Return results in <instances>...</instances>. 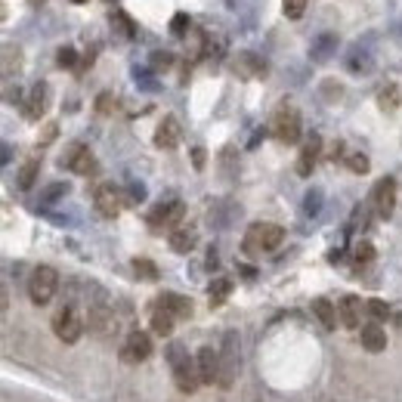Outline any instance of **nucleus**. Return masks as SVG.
Instances as JSON below:
<instances>
[{
	"label": "nucleus",
	"instance_id": "f257e3e1",
	"mask_svg": "<svg viewBox=\"0 0 402 402\" xmlns=\"http://www.w3.org/2000/svg\"><path fill=\"white\" fill-rule=\"evenodd\" d=\"M168 359H170V368H174V380L183 393H195L204 380L198 375V362L189 356V350L183 343H170L168 350Z\"/></svg>",
	"mask_w": 402,
	"mask_h": 402
},
{
	"label": "nucleus",
	"instance_id": "f03ea898",
	"mask_svg": "<svg viewBox=\"0 0 402 402\" xmlns=\"http://www.w3.org/2000/svg\"><path fill=\"white\" fill-rule=\"evenodd\" d=\"M285 241V229L276 223H254L245 235V251L248 254H263V251H276Z\"/></svg>",
	"mask_w": 402,
	"mask_h": 402
},
{
	"label": "nucleus",
	"instance_id": "7ed1b4c3",
	"mask_svg": "<svg viewBox=\"0 0 402 402\" xmlns=\"http://www.w3.org/2000/svg\"><path fill=\"white\" fill-rule=\"evenodd\" d=\"M56 288H59V272L53 267H38L28 278V297L34 306H47L53 300Z\"/></svg>",
	"mask_w": 402,
	"mask_h": 402
},
{
	"label": "nucleus",
	"instance_id": "20e7f679",
	"mask_svg": "<svg viewBox=\"0 0 402 402\" xmlns=\"http://www.w3.org/2000/svg\"><path fill=\"white\" fill-rule=\"evenodd\" d=\"M272 136L278 142H297L300 140V112L294 105H278L272 114Z\"/></svg>",
	"mask_w": 402,
	"mask_h": 402
},
{
	"label": "nucleus",
	"instance_id": "39448f33",
	"mask_svg": "<svg viewBox=\"0 0 402 402\" xmlns=\"http://www.w3.org/2000/svg\"><path fill=\"white\" fill-rule=\"evenodd\" d=\"M235 375H239V334L229 332L223 337V350H220V380L217 384L229 390L235 384Z\"/></svg>",
	"mask_w": 402,
	"mask_h": 402
},
{
	"label": "nucleus",
	"instance_id": "423d86ee",
	"mask_svg": "<svg viewBox=\"0 0 402 402\" xmlns=\"http://www.w3.org/2000/svg\"><path fill=\"white\" fill-rule=\"evenodd\" d=\"M81 332H84V322L75 306H62V310L53 315V334L59 337L62 343H77Z\"/></svg>",
	"mask_w": 402,
	"mask_h": 402
},
{
	"label": "nucleus",
	"instance_id": "0eeeda50",
	"mask_svg": "<svg viewBox=\"0 0 402 402\" xmlns=\"http://www.w3.org/2000/svg\"><path fill=\"white\" fill-rule=\"evenodd\" d=\"M152 356V337L146 332H131L124 341V347H121V359H124L127 365H140L146 362V359Z\"/></svg>",
	"mask_w": 402,
	"mask_h": 402
},
{
	"label": "nucleus",
	"instance_id": "6e6552de",
	"mask_svg": "<svg viewBox=\"0 0 402 402\" xmlns=\"http://www.w3.org/2000/svg\"><path fill=\"white\" fill-rule=\"evenodd\" d=\"M396 195H399L396 179H393V177L378 179L375 195H371V198H375V207H378V217H384V220L393 217V211H396Z\"/></svg>",
	"mask_w": 402,
	"mask_h": 402
},
{
	"label": "nucleus",
	"instance_id": "1a4fd4ad",
	"mask_svg": "<svg viewBox=\"0 0 402 402\" xmlns=\"http://www.w3.org/2000/svg\"><path fill=\"white\" fill-rule=\"evenodd\" d=\"M186 204L183 201H168V204H158L152 214H149V226L152 229H170L183 220Z\"/></svg>",
	"mask_w": 402,
	"mask_h": 402
},
{
	"label": "nucleus",
	"instance_id": "9d476101",
	"mask_svg": "<svg viewBox=\"0 0 402 402\" xmlns=\"http://www.w3.org/2000/svg\"><path fill=\"white\" fill-rule=\"evenodd\" d=\"M93 204H96V211L103 214V217H118V214L124 211V195H121V189H114V186H99L96 195H93Z\"/></svg>",
	"mask_w": 402,
	"mask_h": 402
},
{
	"label": "nucleus",
	"instance_id": "9b49d317",
	"mask_svg": "<svg viewBox=\"0 0 402 402\" xmlns=\"http://www.w3.org/2000/svg\"><path fill=\"white\" fill-rule=\"evenodd\" d=\"M62 164H66L68 170H75V174H93L96 170V161H93V152L87 146H81V142H75V146L68 149L66 155H62Z\"/></svg>",
	"mask_w": 402,
	"mask_h": 402
},
{
	"label": "nucleus",
	"instance_id": "f8f14e48",
	"mask_svg": "<svg viewBox=\"0 0 402 402\" xmlns=\"http://www.w3.org/2000/svg\"><path fill=\"white\" fill-rule=\"evenodd\" d=\"M195 362H198V375H201V380H204V384H214V380H220V350L201 347L198 356H195Z\"/></svg>",
	"mask_w": 402,
	"mask_h": 402
},
{
	"label": "nucleus",
	"instance_id": "ddd939ff",
	"mask_svg": "<svg viewBox=\"0 0 402 402\" xmlns=\"http://www.w3.org/2000/svg\"><path fill=\"white\" fill-rule=\"evenodd\" d=\"M90 332L99 337H112L118 332V319L109 306H90Z\"/></svg>",
	"mask_w": 402,
	"mask_h": 402
},
{
	"label": "nucleus",
	"instance_id": "4468645a",
	"mask_svg": "<svg viewBox=\"0 0 402 402\" xmlns=\"http://www.w3.org/2000/svg\"><path fill=\"white\" fill-rule=\"evenodd\" d=\"M183 142V127L177 118H164L155 131V146L158 149H177Z\"/></svg>",
	"mask_w": 402,
	"mask_h": 402
},
{
	"label": "nucleus",
	"instance_id": "2eb2a0df",
	"mask_svg": "<svg viewBox=\"0 0 402 402\" xmlns=\"http://www.w3.org/2000/svg\"><path fill=\"white\" fill-rule=\"evenodd\" d=\"M47 103H50V90H47V84H44V81L34 84L31 93H28V99H25V118H28V121H38L40 114L47 112Z\"/></svg>",
	"mask_w": 402,
	"mask_h": 402
},
{
	"label": "nucleus",
	"instance_id": "dca6fc26",
	"mask_svg": "<svg viewBox=\"0 0 402 402\" xmlns=\"http://www.w3.org/2000/svg\"><path fill=\"white\" fill-rule=\"evenodd\" d=\"M337 315H341L343 328H359V322H362V300H359L356 294L341 297V304H337Z\"/></svg>",
	"mask_w": 402,
	"mask_h": 402
},
{
	"label": "nucleus",
	"instance_id": "f3484780",
	"mask_svg": "<svg viewBox=\"0 0 402 402\" xmlns=\"http://www.w3.org/2000/svg\"><path fill=\"white\" fill-rule=\"evenodd\" d=\"M359 341H362V347L368 350V353H380V350H387V332L380 328V322H368V325H362Z\"/></svg>",
	"mask_w": 402,
	"mask_h": 402
},
{
	"label": "nucleus",
	"instance_id": "a211bd4d",
	"mask_svg": "<svg viewBox=\"0 0 402 402\" xmlns=\"http://www.w3.org/2000/svg\"><path fill=\"white\" fill-rule=\"evenodd\" d=\"M319 152H322V136H310V140L304 142V152H300V158H297V174L300 177H310L313 174V164H315V158H319Z\"/></svg>",
	"mask_w": 402,
	"mask_h": 402
},
{
	"label": "nucleus",
	"instance_id": "6ab92c4d",
	"mask_svg": "<svg viewBox=\"0 0 402 402\" xmlns=\"http://www.w3.org/2000/svg\"><path fill=\"white\" fill-rule=\"evenodd\" d=\"M313 315L322 322V328H328V332H334L337 322H341V315H337V306H334L328 297H315V300H313Z\"/></svg>",
	"mask_w": 402,
	"mask_h": 402
},
{
	"label": "nucleus",
	"instance_id": "aec40b11",
	"mask_svg": "<svg viewBox=\"0 0 402 402\" xmlns=\"http://www.w3.org/2000/svg\"><path fill=\"white\" fill-rule=\"evenodd\" d=\"M155 304L164 306L168 313H174L177 319H189V315H192V300L183 297V294H161Z\"/></svg>",
	"mask_w": 402,
	"mask_h": 402
},
{
	"label": "nucleus",
	"instance_id": "412c9836",
	"mask_svg": "<svg viewBox=\"0 0 402 402\" xmlns=\"http://www.w3.org/2000/svg\"><path fill=\"white\" fill-rule=\"evenodd\" d=\"M174 322H177L174 313H168L164 306L155 304V310H152V332H155L158 337H168L170 332H174Z\"/></svg>",
	"mask_w": 402,
	"mask_h": 402
},
{
	"label": "nucleus",
	"instance_id": "4be33fe9",
	"mask_svg": "<svg viewBox=\"0 0 402 402\" xmlns=\"http://www.w3.org/2000/svg\"><path fill=\"white\" fill-rule=\"evenodd\" d=\"M402 103V93H399V84H387V87H380L378 93V105L384 112H396Z\"/></svg>",
	"mask_w": 402,
	"mask_h": 402
},
{
	"label": "nucleus",
	"instance_id": "5701e85b",
	"mask_svg": "<svg viewBox=\"0 0 402 402\" xmlns=\"http://www.w3.org/2000/svg\"><path fill=\"white\" fill-rule=\"evenodd\" d=\"M170 248H174L177 254H189V251L195 248V232H192V229H174V232H170Z\"/></svg>",
	"mask_w": 402,
	"mask_h": 402
},
{
	"label": "nucleus",
	"instance_id": "b1692460",
	"mask_svg": "<svg viewBox=\"0 0 402 402\" xmlns=\"http://www.w3.org/2000/svg\"><path fill=\"white\" fill-rule=\"evenodd\" d=\"M109 22H112L114 31H118V34H124V38H133V34H136L133 19L127 16L124 10H112V13H109Z\"/></svg>",
	"mask_w": 402,
	"mask_h": 402
},
{
	"label": "nucleus",
	"instance_id": "393cba45",
	"mask_svg": "<svg viewBox=\"0 0 402 402\" xmlns=\"http://www.w3.org/2000/svg\"><path fill=\"white\" fill-rule=\"evenodd\" d=\"M232 294V282L229 278H214L211 288H207V297H211V306H220L226 304V297Z\"/></svg>",
	"mask_w": 402,
	"mask_h": 402
},
{
	"label": "nucleus",
	"instance_id": "a878e982",
	"mask_svg": "<svg viewBox=\"0 0 402 402\" xmlns=\"http://www.w3.org/2000/svg\"><path fill=\"white\" fill-rule=\"evenodd\" d=\"M334 50H337V38H334V34H322V38L313 44L310 53H313V59H315V62H325L328 56L334 53Z\"/></svg>",
	"mask_w": 402,
	"mask_h": 402
},
{
	"label": "nucleus",
	"instance_id": "bb28decb",
	"mask_svg": "<svg viewBox=\"0 0 402 402\" xmlns=\"http://www.w3.org/2000/svg\"><path fill=\"white\" fill-rule=\"evenodd\" d=\"M38 174H40V158H28L22 164V170H19V189H31Z\"/></svg>",
	"mask_w": 402,
	"mask_h": 402
},
{
	"label": "nucleus",
	"instance_id": "cd10ccee",
	"mask_svg": "<svg viewBox=\"0 0 402 402\" xmlns=\"http://www.w3.org/2000/svg\"><path fill=\"white\" fill-rule=\"evenodd\" d=\"M133 272L140 278H146V282H158V267L152 260H146V257H136L133 260Z\"/></svg>",
	"mask_w": 402,
	"mask_h": 402
},
{
	"label": "nucleus",
	"instance_id": "c85d7f7f",
	"mask_svg": "<svg viewBox=\"0 0 402 402\" xmlns=\"http://www.w3.org/2000/svg\"><path fill=\"white\" fill-rule=\"evenodd\" d=\"M365 313H368L375 322H387V319H390V306H387L384 300H378V297H371L368 304H365Z\"/></svg>",
	"mask_w": 402,
	"mask_h": 402
},
{
	"label": "nucleus",
	"instance_id": "c756f323",
	"mask_svg": "<svg viewBox=\"0 0 402 402\" xmlns=\"http://www.w3.org/2000/svg\"><path fill=\"white\" fill-rule=\"evenodd\" d=\"M235 71H241V75H251V71H257V75H260V71H267V68H263L260 62H257V56L241 53V56H239V62H235Z\"/></svg>",
	"mask_w": 402,
	"mask_h": 402
},
{
	"label": "nucleus",
	"instance_id": "7c9ffc66",
	"mask_svg": "<svg viewBox=\"0 0 402 402\" xmlns=\"http://www.w3.org/2000/svg\"><path fill=\"white\" fill-rule=\"evenodd\" d=\"M353 257H356V263H371L375 260V245H371V241H356Z\"/></svg>",
	"mask_w": 402,
	"mask_h": 402
},
{
	"label": "nucleus",
	"instance_id": "2f4dec72",
	"mask_svg": "<svg viewBox=\"0 0 402 402\" xmlns=\"http://www.w3.org/2000/svg\"><path fill=\"white\" fill-rule=\"evenodd\" d=\"M306 3H310V0H282V10L288 19H300L306 13Z\"/></svg>",
	"mask_w": 402,
	"mask_h": 402
},
{
	"label": "nucleus",
	"instance_id": "473e14b6",
	"mask_svg": "<svg viewBox=\"0 0 402 402\" xmlns=\"http://www.w3.org/2000/svg\"><path fill=\"white\" fill-rule=\"evenodd\" d=\"M347 168L353 170V174H368V158H365L362 152L347 155Z\"/></svg>",
	"mask_w": 402,
	"mask_h": 402
},
{
	"label": "nucleus",
	"instance_id": "72a5a7b5",
	"mask_svg": "<svg viewBox=\"0 0 402 402\" xmlns=\"http://www.w3.org/2000/svg\"><path fill=\"white\" fill-rule=\"evenodd\" d=\"M56 62H59V68H75L77 66V53L71 47H62L59 56H56Z\"/></svg>",
	"mask_w": 402,
	"mask_h": 402
},
{
	"label": "nucleus",
	"instance_id": "f704fd0d",
	"mask_svg": "<svg viewBox=\"0 0 402 402\" xmlns=\"http://www.w3.org/2000/svg\"><path fill=\"white\" fill-rule=\"evenodd\" d=\"M170 31H174L177 38H183V34L189 31V16H186V13H179V16H174V22H170Z\"/></svg>",
	"mask_w": 402,
	"mask_h": 402
},
{
	"label": "nucleus",
	"instance_id": "c9c22d12",
	"mask_svg": "<svg viewBox=\"0 0 402 402\" xmlns=\"http://www.w3.org/2000/svg\"><path fill=\"white\" fill-rule=\"evenodd\" d=\"M96 112L99 114H112L114 112V96H112V93H103V96L96 99Z\"/></svg>",
	"mask_w": 402,
	"mask_h": 402
},
{
	"label": "nucleus",
	"instance_id": "e433bc0d",
	"mask_svg": "<svg viewBox=\"0 0 402 402\" xmlns=\"http://www.w3.org/2000/svg\"><path fill=\"white\" fill-rule=\"evenodd\" d=\"M66 192H68V186H66V183H53V186H50V189L44 192V204H50V201H56L59 195H66Z\"/></svg>",
	"mask_w": 402,
	"mask_h": 402
},
{
	"label": "nucleus",
	"instance_id": "4c0bfd02",
	"mask_svg": "<svg viewBox=\"0 0 402 402\" xmlns=\"http://www.w3.org/2000/svg\"><path fill=\"white\" fill-rule=\"evenodd\" d=\"M319 204H322V192L313 189L310 195H306V214H319Z\"/></svg>",
	"mask_w": 402,
	"mask_h": 402
},
{
	"label": "nucleus",
	"instance_id": "58836bf2",
	"mask_svg": "<svg viewBox=\"0 0 402 402\" xmlns=\"http://www.w3.org/2000/svg\"><path fill=\"white\" fill-rule=\"evenodd\" d=\"M170 62H174V56H170V53H152V66L155 68H170Z\"/></svg>",
	"mask_w": 402,
	"mask_h": 402
},
{
	"label": "nucleus",
	"instance_id": "ea45409f",
	"mask_svg": "<svg viewBox=\"0 0 402 402\" xmlns=\"http://www.w3.org/2000/svg\"><path fill=\"white\" fill-rule=\"evenodd\" d=\"M204 149H201V146H195V149H192V164H195V170H201V168H204Z\"/></svg>",
	"mask_w": 402,
	"mask_h": 402
},
{
	"label": "nucleus",
	"instance_id": "a19ab883",
	"mask_svg": "<svg viewBox=\"0 0 402 402\" xmlns=\"http://www.w3.org/2000/svg\"><path fill=\"white\" fill-rule=\"evenodd\" d=\"M131 198H133V201H142V198H146V189H142V186H133V189H131Z\"/></svg>",
	"mask_w": 402,
	"mask_h": 402
},
{
	"label": "nucleus",
	"instance_id": "79ce46f5",
	"mask_svg": "<svg viewBox=\"0 0 402 402\" xmlns=\"http://www.w3.org/2000/svg\"><path fill=\"white\" fill-rule=\"evenodd\" d=\"M207 269H217V251H207Z\"/></svg>",
	"mask_w": 402,
	"mask_h": 402
},
{
	"label": "nucleus",
	"instance_id": "37998d69",
	"mask_svg": "<svg viewBox=\"0 0 402 402\" xmlns=\"http://www.w3.org/2000/svg\"><path fill=\"white\" fill-rule=\"evenodd\" d=\"M53 136H56V124H47V131H44V140H40V142H44V146H47V142L53 140Z\"/></svg>",
	"mask_w": 402,
	"mask_h": 402
},
{
	"label": "nucleus",
	"instance_id": "c03bdc74",
	"mask_svg": "<svg viewBox=\"0 0 402 402\" xmlns=\"http://www.w3.org/2000/svg\"><path fill=\"white\" fill-rule=\"evenodd\" d=\"M71 3H87V0H71Z\"/></svg>",
	"mask_w": 402,
	"mask_h": 402
}]
</instances>
